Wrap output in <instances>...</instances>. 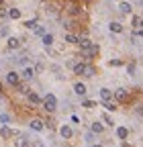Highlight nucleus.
<instances>
[{"instance_id": "58836bf2", "label": "nucleus", "mask_w": 143, "mask_h": 147, "mask_svg": "<svg viewBox=\"0 0 143 147\" xmlns=\"http://www.w3.org/2000/svg\"><path fill=\"white\" fill-rule=\"evenodd\" d=\"M0 90H2V84H0Z\"/></svg>"}, {"instance_id": "2eb2a0df", "label": "nucleus", "mask_w": 143, "mask_h": 147, "mask_svg": "<svg viewBox=\"0 0 143 147\" xmlns=\"http://www.w3.org/2000/svg\"><path fill=\"white\" fill-rule=\"evenodd\" d=\"M117 137H119V139H127V137H129V129H127V127H119V129H117Z\"/></svg>"}, {"instance_id": "20e7f679", "label": "nucleus", "mask_w": 143, "mask_h": 147, "mask_svg": "<svg viewBox=\"0 0 143 147\" xmlns=\"http://www.w3.org/2000/svg\"><path fill=\"white\" fill-rule=\"evenodd\" d=\"M6 82H8L10 86H16V84L21 82V76H19L16 71H8V74H6Z\"/></svg>"}, {"instance_id": "a878e982", "label": "nucleus", "mask_w": 143, "mask_h": 147, "mask_svg": "<svg viewBox=\"0 0 143 147\" xmlns=\"http://www.w3.org/2000/svg\"><path fill=\"white\" fill-rule=\"evenodd\" d=\"M131 23H133L135 29H141V27H143V18H141V16H133V21H131Z\"/></svg>"}, {"instance_id": "9b49d317", "label": "nucleus", "mask_w": 143, "mask_h": 147, "mask_svg": "<svg viewBox=\"0 0 143 147\" xmlns=\"http://www.w3.org/2000/svg\"><path fill=\"white\" fill-rule=\"evenodd\" d=\"M84 67H86V63L80 61V63H74V67H72V69H74L76 76H84Z\"/></svg>"}, {"instance_id": "39448f33", "label": "nucleus", "mask_w": 143, "mask_h": 147, "mask_svg": "<svg viewBox=\"0 0 143 147\" xmlns=\"http://www.w3.org/2000/svg\"><path fill=\"white\" fill-rule=\"evenodd\" d=\"M31 129H33V131H37V133H41L43 129H45V123L41 119H33L31 121Z\"/></svg>"}, {"instance_id": "1a4fd4ad", "label": "nucleus", "mask_w": 143, "mask_h": 147, "mask_svg": "<svg viewBox=\"0 0 143 147\" xmlns=\"http://www.w3.org/2000/svg\"><path fill=\"white\" fill-rule=\"evenodd\" d=\"M8 49H19L21 47V39H19V37H8Z\"/></svg>"}, {"instance_id": "ea45409f", "label": "nucleus", "mask_w": 143, "mask_h": 147, "mask_svg": "<svg viewBox=\"0 0 143 147\" xmlns=\"http://www.w3.org/2000/svg\"><path fill=\"white\" fill-rule=\"evenodd\" d=\"M0 71H2V67H0Z\"/></svg>"}, {"instance_id": "f03ea898", "label": "nucleus", "mask_w": 143, "mask_h": 147, "mask_svg": "<svg viewBox=\"0 0 143 147\" xmlns=\"http://www.w3.org/2000/svg\"><path fill=\"white\" fill-rule=\"evenodd\" d=\"M41 104H43V108L47 110V113H53V110L57 108V98L53 96V94H47V96L43 98V102H41Z\"/></svg>"}, {"instance_id": "c85d7f7f", "label": "nucleus", "mask_w": 143, "mask_h": 147, "mask_svg": "<svg viewBox=\"0 0 143 147\" xmlns=\"http://www.w3.org/2000/svg\"><path fill=\"white\" fill-rule=\"evenodd\" d=\"M25 27H27V29H35V27H37V18H31V21H27Z\"/></svg>"}, {"instance_id": "412c9836", "label": "nucleus", "mask_w": 143, "mask_h": 147, "mask_svg": "<svg viewBox=\"0 0 143 147\" xmlns=\"http://www.w3.org/2000/svg\"><path fill=\"white\" fill-rule=\"evenodd\" d=\"M90 43H92V41L88 39V37H78V45H80V49H82V47H88Z\"/></svg>"}, {"instance_id": "72a5a7b5", "label": "nucleus", "mask_w": 143, "mask_h": 147, "mask_svg": "<svg viewBox=\"0 0 143 147\" xmlns=\"http://www.w3.org/2000/svg\"><path fill=\"white\" fill-rule=\"evenodd\" d=\"M102 119H104V123H106V125H109V127H113V125H115V123H113V119H111L109 115H104Z\"/></svg>"}, {"instance_id": "7ed1b4c3", "label": "nucleus", "mask_w": 143, "mask_h": 147, "mask_svg": "<svg viewBox=\"0 0 143 147\" xmlns=\"http://www.w3.org/2000/svg\"><path fill=\"white\" fill-rule=\"evenodd\" d=\"M113 98H115L117 102H129V92L125 90V88H119V90L113 92Z\"/></svg>"}, {"instance_id": "7c9ffc66", "label": "nucleus", "mask_w": 143, "mask_h": 147, "mask_svg": "<svg viewBox=\"0 0 143 147\" xmlns=\"http://www.w3.org/2000/svg\"><path fill=\"white\" fill-rule=\"evenodd\" d=\"M94 135H96V133H86V135H84V141L92 143V141H94Z\"/></svg>"}, {"instance_id": "c9c22d12", "label": "nucleus", "mask_w": 143, "mask_h": 147, "mask_svg": "<svg viewBox=\"0 0 143 147\" xmlns=\"http://www.w3.org/2000/svg\"><path fill=\"white\" fill-rule=\"evenodd\" d=\"M0 18H8V10H4L2 6H0Z\"/></svg>"}, {"instance_id": "393cba45", "label": "nucleus", "mask_w": 143, "mask_h": 147, "mask_svg": "<svg viewBox=\"0 0 143 147\" xmlns=\"http://www.w3.org/2000/svg\"><path fill=\"white\" fill-rule=\"evenodd\" d=\"M8 18H21V10L19 8H10L8 10Z\"/></svg>"}, {"instance_id": "e433bc0d", "label": "nucleus", "mask_w": 143, "mask_h": 147, "mask_svg": "<svg viewBox=\"0 0 143 147\" xmlns=\"http://www.w3.org/2000/svg\"><path fill=\"white\" fill-rule=\"evenodd\" d=\"M92 147H102V145H98V143H96V145H92Z\"/></svg>"}, {"instance_id": "473e14b6", "label": "nucleus", "mask_w": 143, "mask_h": 147, "mask_svg": "<svg viewBox=\"0 0 143 147\" xmlns=\"http://www.w3.org/2000/svg\"><path fill=\"white\" fill-rule=\"evenodd\" d=\"M127 71H129V76H135V63H129L127 65Z\"/></svg>"}, {"instance_id": "9d476101", "label": "nucleus", "mask_w": 143, "mask_h": 147, "mask_svg": "<svg viewBox=\"0 0 143 147\" xmlns=\"http://www.w3.org/2000/svg\"><path fill=\"white\" fill-rule=\"evenodd\" d=\"M100 98H102V100H113V90L100 88Z\"/></svg>"}, {"instance_id": "0eeeda50", "label": "nucleus", "mask_w": 143, "mask_h": 147, "mask_svg": "<svg viewBox=\"0 0 143 147\" xmlns=\"http://www.w3.org/2000/svg\"><path fill=\"white\" fill-rule=\"evenodd\" d=\"M59 135H61L63 139H72V135H74V131H72V127L63 125V127H59Z\"/></svg>"}, {"instance_id": "6e6552de", "label": "nucleus", "mask_w": 143, "mask_h": 147, "mask_svg": "<svg viewBox=\"0 0 143 147\" xmlns=\"http://www.w3.org/2000/svg\"><path fill=\"white\" fill-rule=\"evenodd\" d=\"M27 96H29V102H31V104H41V102H43V98L37 94V92H31V90H29Z\"/></svg>"}, {"instance_id": "c756f323", "label": "nucleus", "mask_w": 143, "mask_h": 147, "mask_svg": "<svg viewBox=\"0 0 143 147\" xmlns=\"http://www.w3.org/2000/svg\"><path fill=\"white\" fill-rule=\"evenodd\" d=\"M82 106H84V108H94V106H96V102H94V100H84V102H82Z\"/></svg>"}, {"instance_id": "ddd939ff", "label": "nucleus", "mask_w": 143, "mask_h": 147, "mask_svg": "<svg viewBox=\"0 0 143 147\" xmlns=\"http://www.w3.org/2000/svg\"><path fill=\"white\" fill-rule=\"evenodd\" d=\"M41 41H43L45 47H51V45H53V35H51V33H45V35L41 37Z\"/></svg>"}, {"instance_id": "aec40b11", "label": "nucleus", "mask_w": 143, "mask_h": 147, "mask_svg": "<svg viewBox=\"0 0 143 147\" xmlns=\"http://www.w3.org/2000/svg\"><path fill=\"white\" fill-rule=\"evenodd\" d=\"M33 76H35V69H33V67H29V65H27V67H25V69H23V78H25V80H31V78H33Z\"/></svg>"}, {"instance_id": "6ab92c4d", "label": "nucleus", "mask_w": 143, "mask_h": 147, "mask_svg": "<svg viewBox=\"0 0 143 147\" xmlns=\"http://www.w3.org/2000/svg\"><path fill=\"white\" fill-rule=\"evenodd\" d=\"M90 131H92V133H96V135H100V133L104 131V127H102L100 123H92V125H90Z\"/></svg>"}, {"instance_id": "bb28decb", "label": "nucleus", "mask_w": 143, "mask_h": 147, "mask_svg": "<svg viewBox=\"0 0 143 147\" xmlns=\"http://www.w3.org/2000/svg\"><path fill=\"white\" fill-rule=\"evenodd\" d=\"M14 88H16V92H21V94H29V88H27L25 84H21V82H19V84H16Z\"/></svg>"}, {"instance_id": "f704fd0d", "label": "nucleus", "mask_w": 143, "mask_h": 147, "mask_svg": "<svg viewBox=\"0 0 143 147\" xmlns=\"http://www.w3.org/2000/svg\"><path fill=\"white\" fill-rule=\"evenodd\" d=\"M111 65L113 67H119V65H123V61L121 59H111Z\"/></svg>"}, {"instance_id": "f257e3e1", "label": "nucleus", "mask_w": 143, "mask_h": 147, "mask_svg": "<svg viewBox=\"0 0 143 147\" xmlns=\"http://www.w3.org/2000/svg\"><path fill=\"white\" fill-rule=\"evenodd\" d=\"M100 53V47L96 45V43H90L88 47H82V51H80V57H84L86 61H90V59H94L96 55Z\"/></svg>"}, {"instance_id": "dca6fc26", "label": "nucleus", "mask_w": 143, "mask_h": 147, "mask_svg": "<svg viewBox=\"0 0 143 147\" xmlns=\"http://www.w3.org/2000/svg\"><path fill=\"white\" fill-rule=\"evenodd\" d=\"M74 92H76L78 96H86V92H88V90H86V86H84V84H80V82H78V84L74 86Z\"/></svg>"}, {"instance_id": "4468645a", "label": "nucleus", "mask_w": 143, "mask_h": 147, "mask_svg": "<svg viewBox=\"0 0 143 147\" xmlns=\"http://www.w3.org/2000/svg\"><path fill=\"white\" fill-rule=\"evenodd\" d=\"M94 74H96V67L90 65V63H86V67H84V76H86V78H92Z\"/></svg>"}, {"instance_id": "f3484780", "label": "nucleus", "mask_w": 143, "mask_h": 147, "mask_svg": "<svg viewBox=\"0 0 143 147\" xmlns=\"http://www.w3.org/2000/svg\"><path fill=\"white\" fill-rule=\"evenodd\" d=\"M119 10H121L123 14H129V12L133 10V6H131L129 2H121V4H119Z\"/></svg>"}, {"instance_id": "423d86ee", "label": "nucleus", "mask_w": 143, "mask_h": 147, "mask_svg": "<svg viewBox=\"0 0 143 147\" xmlns=\"http://www.w3.org/2000/svg\"><path fill=\"white\" fill-rule=\"evenodd\" d=\"M0 137H2V139H10V137H14V131L8 129L6 125H2V127H0Z\"/></svg>"}, {"instance_id": "a211bd4d", "label": "nucleus", "mask_w": 143, "mask_h": 147, "mask_svg": "<svg viewBox=\"0 0 143 147\" xmlns=\"http://www.w3.org/2000/svg\"><path fill=\"white\" fill-rule=\"evenodd\" d=\"M67 12H69L72 16H78V14L82 12V8H80L78 4H69V6H67Z\"/></svg>"}, {"instance_id": "4be33fe9", "label": "nucleus", "mask_w": 143, "mask_h": 147, "mask_svg": "<svg viewBox=\"0 0 143 147\" xmlns=\"http://www.w3.org/2000/svg\"><path fill=\"white\" fill-rule=\"evenodd\" d=\"M109 29H111L113 33H123V25H121V23H111Z\"/></svg>"}, {"instance_id": "5701e85b", "label": "nucleus", "mask_w": 143, "mask_h": 147, "mask_svg": "<svg viewBox=\"0 0 143 147\" xmlns=\"http://www.w3.org/2000/svg\"><path fill=\"white\" fill-rule=\"evenodd\" d=\"M63 39H65V43H78V37H76L74 33H65Z\"/></svg>"}, {"instance_id": "4c0bfd02", "label": "nucleus", "mask_w": 143, "mask_h": 147, "mask_svg": "<svg viewBox=\"0 0 143 147\" xmlns=\"http://www.w3.org/2000/svg\"><path fill=\"white\" fill-rule=\"evenodd\" d=\"M2 2H4V0H0V4H2Z\"/></svg>"}, {"instance_id": "cd10ccee", "label": "nucleus", "mask_w": 143, "mask_h": 147, "mask_svg": "<svg viewBox=\"0 0 143 147\" xmlns=\"http://www.w3.org/2000/svg\"><path fill=\"white\" fill-rule=\"evenodd\" d=\"M33 31H35V35H37V37H43V35H45V27H39V25L35 27Z\"/></svg>"}, {"instance_id": "2f4dec72", "label": "nucleus", "mask_w": 143, "mask_h": 147, "mask_svg": "<svg viewBox=\"0 0 143 147\" xmlns=\"http://www.w3.org/2000/svg\"><path fill=\"white\" fill-rule=\"evenodd\" d=\"M0 123H2V125H8V123H10V117H8V115H0Z\"/></svg>"}, {"instance_id": "f8f14e48", "label": "nucleus", "mask_w": 143, "mask_h": 147, "mask_svg": "<svg viewBox=\"0 0 143 147\" xmlns=\"http://www.w3.org/2000/svg\"><path fill=\"white\" fill-rule=\"evenodd\" d=\"M29 143H31V139L27 135H21L19 139H16V147H29Z\"/></svg>"}, {"instance_id": "b1692460", "label": "nucleus", "mask_w": 143, "mask_h": 147, "mask_svg": "<svg viewBox=\"0 0 143 147\" xmlns=\"http://www.w3.org/2000/svg\"><path fill=\"white\" fill-rule=\"evenodd\" d=\"M102 106H104L106 110H117V104H115L113 100H102Z\"/></svg>"}]
</instances>
